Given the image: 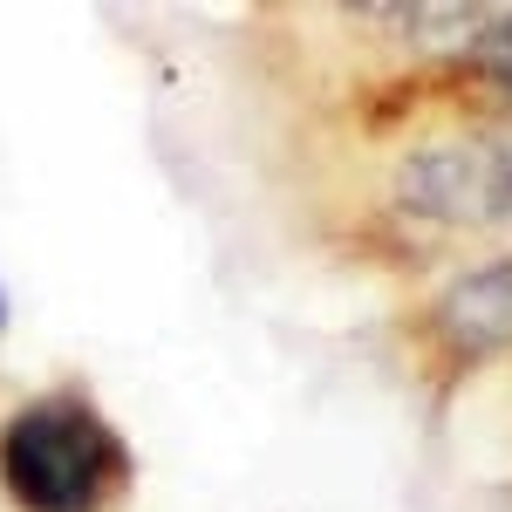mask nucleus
Here are the masks:
<instances>
[{"label":"nucleus","mask_w":512,"mask_h":512,"mask_svg":"<svg viewBox=\"0 0 512 512\" xmlns=\"http://www.w3.org/2000/svg\"><path fill=\"white\" fill-rule=\"evenodd\" d=\"M0 485L21 512H103L130 485V451L96 403L41 396L0 424Z\"/></svg>","instance_id":"obj_1"},{"label":"nucleus","mask_w":512,"mask_h":512,"mask_svg":"<svg viewBox=\"0 0 512 512\" xmlns=\"http://www.w3.org/2000/svg\"><path fill=\"white\" fill-rule=\"evenodd\" d=\"M0 321H7V301H0Z\"/></svg>","instance_id":"obj_2"}]
</instances>
